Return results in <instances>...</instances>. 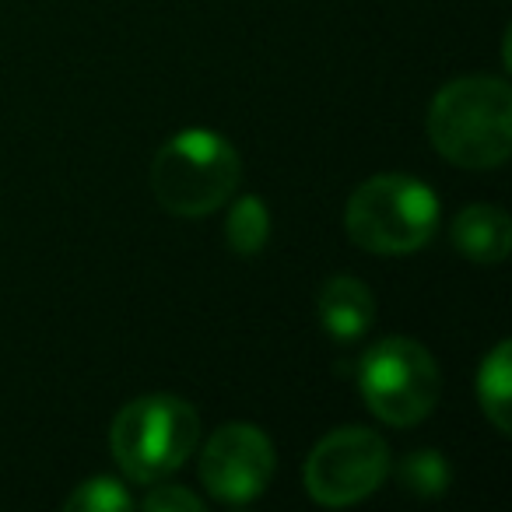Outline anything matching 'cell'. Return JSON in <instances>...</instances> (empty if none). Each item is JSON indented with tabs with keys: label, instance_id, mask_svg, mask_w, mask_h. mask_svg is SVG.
I'll use <instances>...</instances> for the list:
<instances>
[{
	"label": "cell",
	"instance_id": "cell-5",
	"mask_svg": "<svg viewBox=\"0 0 512 512\" xmlns=\"http://www.w3.org/2000/svg\"><path fill=\"white\" fill-rule=\"evenodd\" d=\"M358 390L379 421L407 428L425 421L439 404L442 376L428 348L411 337H386L372 344L358 365Z\"/></svg>",
	"mask_w": 512,
	"mask_h": 512
},
{
	"label": "cell",
	"instance_id": "cell-12",
	"mask_svg": "<svg viewBox=\"0 0 512 512\" xmlns=\"http://www.w3.org/2000/svg\"><path fill=\"white\" fill-rule=\"evenodd\" d=\"M397 481L418 498H439L449 488V463L439 449H414L400 460Z\"/></svg>",
	"mask_w": 512,
	"mask_h": 512
},
{
	"label": "cell",
	"instance_id": "cell-9",
	"mask_svg": "<svg viewBox=\"0 0 512 512\" xmlns=\"http://www.w3.org/2000/svg\"><path fill=\"white\" fill-rule=\"evenodd\" d=\"M453 246L470 264H502L512 249V218L495 204H470L453 221Z\"/></svg>",
	"mask_w": 512,
	"mask_h": 512
},
{
	"label": "cell",
	"instance_id": "cell-4",
	"mask_svg": "<svg viewBox=\"0 0 512 512\" xmlns=\"http://www.w3.org/2000/svg\"><path fill=\"white\" fill-rule=\"evenodd\" d=\"M200 442V418L183 397L151 393L137 397L113 418L109 449L120 470L137 484H155L176 474Z\"/></svg>",
	"mask_w": 512,
	"mask_h": 512
},
{
	"label": "cell",
	"instance_id": "cell-10",
	"mask_svg": "<svg viewBox=\"0 0 512 512\" xmlns=\"http://www.w3.org/2000/svg\"><path fill=\"white\" fill-rule=\"evenodd\" d=\"M477 404L502 435L512 432V344L498 341L477 369Z\"/></svg>",
	"mask_w": 512,
	"mask_h": 512
},
{
	"label": "cell",
	"instance_id": "cell-8",
	"mask_svg": "<svg viewBox=\"0 0 512 512\" xmlns=\"http://www.w3.org/2000/svg\"><path fill=\"white\" fill-rule=\"evenodd\" d=\"M316 316H320L323 330L334 341L351 344L358 337H365V330L376 320V299H372L365 281L337 274L316 295Z\"/></svg>",
	"mask_w": 512,
	"mask_h": 512
},
{
	"label": "cell",
	"instance_id": "cell-14",
	"mask_svg": "<svg viewBox=\"0 0 512 512\" xmlns=\"http://www.w3.org/2000/svg\"><path fill=\"white\" fill-rule=\"evenodd\" d=\"M141 505H144V509H151V512H197L204 502H200L193 491L176 488V484H158V488H151L148 495H144Z\"/></svg>",
	"mask_w": 512,
	"mask_h": 512
},
{
	"label": "cell",
	"instance_id": "cell-11",
	"mask_svg": "<svg viewBox=\"0 0 512 512\" xmlns=\"http://www.w3.org/2000/svg\"><path fill=\"white\" fill-rule=\"evenodd\" d=\"M225 239L239 256H256L271 239V211L260 197H239L225 218Z\"/></svg>",
	"mask_w": 512,
	"mask_h": 512
},
{
	"label": "cell",
	"instance_id": "cell-1",
	"mask_svg": "<svg viewBox=\"0 0 512 512\" xmlns=\"http://www.w3.org/2000/svg\"><path fill=\"white\" fill-rule=\"evenodd\" d=\"M428 137L460 169H498L512 151V92L502 78L470 74L435 92Z\"/></svg>",
	"mask_w": 512,
	"mask_h": 512
},
{
	"label": "cell",
	"instance_id": "cell-7",
	"mask_svg": "<svg viewBox=\"0 0 512 512\" xmlns=\"http://www.w3.org/2000/svg\"><path fill=\"white\" fill-rule=\"evenodd\" d=\"M274 446L267 432L246 421L214 428L200 456V481L218 502L246 505L264 495L274 477Z\"/></svg>",
	"mask_w": 512,
	"mask_h": 512
},
{
	"label": "cell",
	"instance_id": "cell-3",
	"mask_svg": "<svg viewBox=\"0 0 512 512\" xmlns=\"http://www.w3.org/2000/svg\"><path fill=\"white\" fill-rule=\"evenodd\" d=\"M351 242L379 256L418 253L439 228V197L404 172L372 176L344 207Z\"/></svg>",
	"mask_w": 512,
	"mask_h": 512
},
{
	"label": "cell",
	"instance_id": "cell-2",
	"mask_svg": "<svg viewBox=\"0 0 512 512\" xmlns=\"http://www.w3.org/2000/svg\"><path fill=\"white\" fill-rule=\"evenodd\" d=\"M242 158L214 130H183L158 148L151 162V193L169 214L204 218L235 197Z\"/></svg>",
	"mask_w": 512,
	"mask_h": 512
},
{
	"label": "cell",
	"instance_id": "cell-13",
	"mask_svg": "<svg viewBox=\"0 0 512 512\" xmlns=\"http://www.w3.org/2000/svg\"><path fill=\"white\" fill-rule=\"evenodd\" d=\"M67 512H127L134 509V498L113 477H92V481L78 484L74 495L64 502Z\"/></svg>",
	"mask_w": 512,
	"mask_h": 512
},
{
	"label": "cell",
	"instance_id": "cell-6",
	"mask_svg": "<svg viewBox=\"0 0 512 512\" xmlns=\"http://www.w3.org/2000/svg\"><path fill=\"white\" fill-rule=\"evenodd\" d=\"M390 474V446L372 428H334L313 446L302 481L313 502L344 509L369 498Z\"/></svg>",
	"mask_w": 512,
	"mask_h": 512
}]
</instances>
